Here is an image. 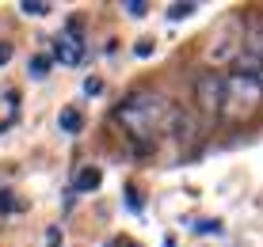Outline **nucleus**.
Returning <instances> with one entry per match:
<instances>
[{
    "label": "nucleus",
    "mask_w": 263,
    "mask_h": 247,
    "mask_svg": "<svg viewBox=\"0 0 263 247\" xmlns=\"http://www.w3.org/2000/svg\"><path fill=\"white\" fill-rule=\"evenodd\" d=\"M107 247H138V243H130V240H111Z\"/></svg>",
    "instance_id": "a211bd4d"
},
{
    "label": "nucleus",
    "mask_w": 263,
    "mask_h": 247,
    "mask_svg": "<svg viewBox=\"0 0 263 247\" xmlns=\"http://www.w3.org/2000/svg\"><path fill=\"white\" fill-rule=\"evenodd\" d=\"M58 126H61L65 133H80V114H77V111H61Z\"/></svg>",
    "instance_id": "6e6552de"
},
{
    "label": "nucleus",
    "mask_w": 263,
    "mask_h": 247,
    "mask_svg": "<svg viewBox=\"0 0 263 247\" xmlns=\"http://www.w3.org/2000/svg\"><path fill=\"white\" fill-rule=\"evenodd\" d=\"M195 95H198V107H202L206 118L221 114V107H225V76H217V72H202V76L195 80Z\"/></svg>",
    "instance_id": "7ed1b4c3"
},
{
    "label": "nucleus",
    "mask_w": 263,
    "mask_h": 247,
    "mask_svg": "<svg viewBox=\"0 0 263 247\" xmlns=\"http://www.w3.org/2000/svg\"><path fill=\"white\" fill-rule=\"evenodd\" d=\"M8 61H12V46L0 42V65H8Z\"/></svg>",
    "instance_id": "dca6fc26"
},
{
    "label": "nucleus",
    "mask_w": 263,
    "mask_h": 247,
    "mask_svg": "<svg viewBox=\"0 0 263 247\" xmlns=\"http://www.w3.org/2000/svg\"><path fill=\"white\" fill-rule=\"evenodd\" d=\"M99 182H103V171L92 168V163H84V168L77 171V190H96Z\"/></svg>",
    "instance_id": "0eeeda50"
},
{
    "label": "nucleus",
    "mask_w": 263,
    "mask_h": 247,
    "mask_svg": "<svg viewBox=\"0 0 263 247\" xmlns=\"http://www.w3.org/2000/svg\"><path fill=\"white\" fill-rule=\"evenodd\" d=\"M237 46H244V31H240L237 19H229V23L221 27V34L210 38V50H206V53H210V61H229V57L237 61L240 53H244V50H237Z\"/></svg>",
    "instance_id": "39448f33"
},
{
    "label": "nucleus",
    "mask_w": 263,
    "mask_h": 247,
    "mask_svg": "<svg viewBox=\"0 0 263 247\" xmlns=\"http://www.w3.org/2000/svg\"><path fill=\"white\" fill-rule=\"evenodd\" d=\"M149 53H153V42L141 38V42H138V57H149Z\"/></svg>",
    "instance_id": "2eb2a0df"
},
{
    "label": "nucleus",
    "mask_w": 263,
    "mask_h": 247,
    "mask_svg": "<svg viewBox=\"0 0 263 247\" xmlns=\"http://www.w3.org/2000/svg\"><path fill=\"white\" fill-rule=\"evenodd\" d=\"M217 228H221L217 221H202V224H198V232H217Z\"/></svg>",
    "instance_id": "f3484780"
},
{
    "label": "nucleus",
    "mask_w": 263,
    "mask_h": 247,
    "mask_svg": "<svg viewBox=\"0 0 263 247\" xmlns=\"http://www.w3.org/2000/svg\"><path fill=\"white\" fill-rule=\"evenodd\" d=\"M27 72H31V76H46V72H50V57H42V53H34V57L27 61Z\"/></svg>",
    "instance_id": "9d476101"
},
{
    "label": "nucleus",
    "mask_w": 263,
    "mask_h": 247,
    "mask_svg": "<svg viewBox=\"0 0 263 247\" xmlns=\"http://www.w3.org/2000/svg\"><path fill=\"white\" fill-rule=\"evenodd\" d=\"M20 12H23V15H34V19H39V15H46V12H50V4H46V0H23Z\"/></svg>",
    "instance_id": "1a4fd4ad"
},
{
    "label": "nucleus",
    "mask_w": 263,
    "mask_h": 247,
    "mask_svg": "<svg viewBox=\"0 0 263 247\" xmlns=\"http://www.w3.org/2000/svg\"><path fill=\"white\" fill-rule=\"evenodd\" d=\"M233 69H237V76H248V80H256V84H263V57L259 53L244 50L240 57L233 61Z\"/></svg>",
    "instance_id": "423d86ee"
},
{
    "label": "nucleus",
    "mask_w": 263,
    "mask_h": 247,
    "mask_svg": "<svg viewBox=\"0 0 263 247\" xmlns=\"http://www.w3.org/2000/svg\"><path fill=\"white\" fill-rule=\"evenodd\" d=\"M248 50H252V53H259V57H263V23H256V27L248 31Z\"/></svg>",
    "instance_id": "9b49d317"
},
{
    "label": "nucleus",
    "mask_w": 263,
    "mask_h": 247,
    "mask_svg": "<svg viewBox=\"0 0 263 247\" xmlns=\"http://www.w3.org/2000/svg\"><path fill=\"white\" fill-rule=\"evenodd\" d=\"M259 103H263V84H256V80H248V76H237V72L225 76V107H221V114L229 118V122H240V118L256 114Z\"/></svg>",
    "instance_id": "f03ea898"
},
{
    "label": "nucleus",
    "mask_w": 263,
    "mask_h": 247,
    "mask_svg": "<svg viewBox=\"0 0 263 247\" xmlns=\"http://www.w3.org/2000/svg\"><path fill=\"white\" fill-rule=\"evenodd\" d=\"M53 57L61 65H80L84 61V38H80V19H69L65 31L53 38Z\"/></svg>",
    "instance_id": "20e7f679"
},
{
    "label": "nucleus",
    "mask_w": 263,
    "mask_h": 247,
    "mask_svg": "<svg viewBox=\"0 0 263 247\" xmlns=\"http://www.w3.org/2000/svg\"><path fill=\"white\" fill-rule=\"evenodd\" d=\"M195 8L198 4H191V0H187V4H172L168 15H172V19H187V15H195Z\"/></svg>",
    "instance_id": "f8f14e48"
},
{
    "label": "nucleus",
    "mask_w": 263,
    "mask_h": 247,
    "mask_svg": "<svg viewBox=\"0 0 263 247\" xmlns=\"http://www.w3.org/2000/svg\"><path fill=\"white\" fill-rule=\"evenodd\" d=\"M122 12H126V15H134V19H141V15H145V4H141V0H126Z\"/></svg>",
    "instance_id": "ddd939ff"
},
{
    "label": "nucleus",
    "mask_w": 263,
    "mask_h": 247,
    "mask_svg": "<svg viewBox=\"0 0 263 247\" xmlns=\"http://www.w3.org/2000/svg\"><path fill=\"white\" fill-rule=\"evenodd\" d=\"M84 91H88V95H99V91H103V80H92V76H88V80H84Z\"/></svg>",
    "instance_id": "4468645a"
},
{
    "label": "nucleus",
    "mask_w": 263,
    "mask_h": 247,
    "mask_svg": "<svg viewBox=\"0 0 263 247\" xmlns=\"http://www.w3.org/2000/svg\"><path fill=\"white\" fill-rule=\"evenodd\" d=\"M115 118L126 126V133H130L134 141H145V137H157L160 130H168L176 111H172L160 95H153V91H138V95H130L119 107Z\"/></svg>",
    "instance_id": "f257e3e1"
}]
</instances>
